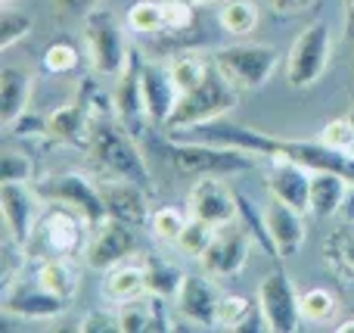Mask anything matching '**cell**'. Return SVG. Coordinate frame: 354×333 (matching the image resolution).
I'll return each mask as SVG.
<instances>
[{
	"label": "cell",
	"instance_id": "4dcf8cb0",
	"mask_svg": "<svg viewBox=\"0 0 354 333\" xmlns=\"http://www.w3.org/2000/svg\"><path fill=\"white\" fill-rule=\"evenodd\" d=\"M124 22L137 35H165V3L162 0H137L128 10Z\"/></svg>",
	"mask_w": 354,
	"mask_h": 333
},
{
	"label": "cell",
	"instance_id": "7bdbcfd3",
	"mask_svg": "<svg viewBox=\"0 0 354 333\" xmlns=\"http://www.w3.org/2000/svg\"><path fill=\"white\" fill-rule=\"evenodd\" d=\"M268 3H270V10L280 12V16H295V12L311 10L317 0H268Z\"/></svg>",
	"mask_w": 354,
	"mask_h": 333
},
{
	"label": "cell",
	"instance_id": "cb8c5ba5",
	"mask_svg": "<svg viewBox=\"0 0 354 333\" xmlns=\"http://www.w3.org/2000/svg\"><path fill=\"white\" fill-rule=\"evenodd\" d=\"M351 184L336 172H311V212L317 218H333L348 206Z\"/></svg>",
	"mask_w": 354,
	"mask_h": 333
},
{
	"label": "cell",
	"instance_id": "f1b7e54d",
	"mask_svg": "<svg viewBox=\"0 0 354 333\" xmlns=\"http://www.w3.org/2000/svg\"><path fill=\"white\" fill-rule=\"evenodd\" d=\"M143 268H147V290L149 293H156V296H162V299H177L187 274H183L174 262L149 255V259L143 262Z\"/></svg>",
	"mask_w": 354,
	"mask_h": 333
},
{
	"label": "cell",
	"instance_id": "7c38bea8",
	"mask_svg": "<svg viewBox=\"0 0 354 333\" xmlns=\"http://www.w3.org/2000/svg\"><path fill=\"white\" fill-rule=\"evenodd\" d=\"M66 303L68 299L44 290L37 280H19V278L3 280L0 309H3L6 315L31 318V321H47V318H59L62 312H66Z\"/></svg>",
	"mask_w": 354,
	"mask_h": 333
},
{
	"label": "cell",
	"instance_id": "d6a6232c",
	"mask_svg": "<svg viewBox=\"0 0 354 333\" xmlns=\"http://www.w3.org/2000/svg\"><path fill=\"white\" fill-rule=\"evenodd\" d=\"M31 25H35V19H31L28 12L3 6V10H0V50L6 53V50H12L19 41H25V37L31 35Z\"/></svg>",
	"mask_w": 354,
	"mask_h": 333
},
{
	"label": "cell",
	"instance_id": "8d00e7d4",
	"mask_svg": "<svg viewBox=\"0 0 354 333\" xmlns=\"http://www.w3.org/2000/svg\"><path fill=\"white\" fill-rule=\"evenodd\" d=\"M78 103L84 106L87 112H91L93 122H100V118H109V116H118V112H115V93L100 91V84H97V81H91V78L81 84Z\"/></svg>",
	"mask_w": 354,
	"mask_h": 333
},
{
	"label": "cell",
	"instance_id": "4fadbf2b",
	"mask_svg": "<svg viewBox=\"0 0 354 333\" xmlns=\"http://www.w3.org/2000/svg\"><path fill=\"white\" fill-rule=\"evenodd\" d=\"M37 190L28 181H0V212H3L6 237L25 249L37 228Z\"/></svg>",
	"mask_w": 354,
	"mask_h": 333
},
{
	"label": "cell",
	"instance_id": "ab89813d",
	"mask_svg": "<svg viewBox=\"0 0 354 333\" xmlns=\"http://www.w3.org/2000/svg\"><path fill=\"white\" fill-rule=\"evenodd\" d=\"M35 178V162L19 150H6L0 156V181H28Z\"/></svg>",
	"mask_w": 354,
	"mask_h": 333
},
{
	"label": "cell",
	"instance_id": "1f68e13d",
	"mask_svg": "<svg viewBox=\"0 0 354 333\" xmlns=\"http://www.w3.org/2000/svg\"><path fill=\"white\" fill-rule=\"evenodd\" d=\"M339 312V299L326 287H311L301 293V318L314 324H330Z\"/></svg>",
	"mask_w": 354,
	"mask_h": 333
},
{
	"label": "cell",
	"instance_id": "c3c4849f",
	"mask_svg": "<svg viewBox=\"0 0 354 333\" xmlns=\"http://www.w3.org/2000/svg\"><path fill=\"white\" fill-rule=\"evenodd\" d=\"M187 3H208V0H187Z\"/></svg>",
	"mask_w": 354,
	"mask_h": 333
},
{
	"label": "cell",
	"instance_id": "277c9868",
	"mask_svg": "<svg viewBox=\"0 0 354 333\" xmlns=\"http://www.w3.org/2000/svg\"><path fill=\"white\" fill-rule=\"evenodd\" d=\"M87 231L91 228L78 212L62 203H53L37 218V228L31 234V240L25 243V253L35 255V259H56V255L72 259V255L84 253Z\"/></svg>",
	"mask_w": 354,
	"mask_h": 333
},
{
	"label": "cell",
	"instance_id": "8992f818",
	"mask_svg": "<svg viewBox=\"0 0 354 333\" xmlns=\"http://www.w3.org/2000/svg\"><path fill=\"white\" fill-rule=\"evenodd\" d=\"M37 197L50 199V203H62L68 209H75L81 218L87 222V228H100V224L109 218V209L103 203V193H100V184L91 181L81 172H59L50 174V178L37 181L35 184Z\"/></svg>",
	"mask_w": 354,
	"mask_h": 333
},
{
	"label": "cell",
	"instance_id": "74e56055",
	"mask_svg": "<svg viewBox=\"0 0 354 333\" xmlns=\"http://www.w3.org/2000/svg\"><path fill=\"white\" fill-rule=\"evenodd\" d=\"M165 3V35H187L196 28V3L187 0H162Z\"/></svg>",
	"mask_w": 354,
	"mask_h": 333
},
{
	"label": "cell",
	"instance_id": "2e32d148",
	"mask_svg": "<svg viewBox=\"0 0 354 333\" xmlns=\"http://www.w3.org/2000/svg\"><path fill=\"white\" fill-rule=\"evenodd\" d=\"M305 212L292 209V206L280 203V199L270 197L268 209H264V228H268L270 246H274V255L280 259H292L301 246H305Z\"/></svg>",
	"mask_w": 354,
	"mask_h": 333
},
{
	"label": "cell",
	"instance_id": "44dd1931",
	"mask_svg": "<svg viewBox=\"0 0 354 333\" xmlns=\"http://www.w3.org/2000/svg\"><path fill=\"white\" fill-rule=\"evenodd\" d=\"M35 72L28 66H3L0 69V125L6 131L28 112Z\"/></svg>",
	"mask_w": 354,
	"mask_h": 333
},
{
	"label": "cell",
	"instance_id": "83f0119b",
	"mask_svg": "<svg viewBox=\"0 0 354 333\" xmlns=\"http://www.w3.org/2000/svg\"><path fill=\"white\" fill-rule=\"evenodd\" d=\"M106 296L112 303H128V299H137L140 293H147V268L134 265V262H122V265L109 268L106 271Z\"/></svg>",
	"mask_w": 354,
	"mask_h": 333
},
{
	"label": "cell",
	"instance_id": "681fc988",
	"mask_svg": "<svg viewBox=\"0 0 354 333\" xmlns=\"http://www.w3.org/2000/svg\"><path fill=\"white\" fill-rule=\"evenodd\" d=\"M348 153H354V143H351V150H348Z\"/></svg>",
	"mask_w": 354,
	"mask_h": 333
},
{
	"label": "cell",
	"instance_id": "603a6c76",
	"mask_svg": "<svg viewBox=\"0 0 354 333\" xmlns=\"http://www.w3.org/2000/svg\"><path fill=\"white\" fill-rule=\"evenodd\" d=\"M91 131H93V116L78 100L66 103V106H56L47 116V137H56V141H62V143L87 147V143H91Z\"/></svg>",
	"mask_w": 354,
	"mask_h": 333
},
{
	"label": "cell",
	"instance_id": "9a60e30c",
	"mask_svg": "<svg viewBox=\"0 0 354 333\" xmlns=\"http://www.w3.org/2000/svg\"><path fill=\"white\" fill-rule=\"evenodd\" d=\"M249 231H239L233 224L221 228L214 234L212 246L202 253V268L212 278H236L245 268V259H249Z\"/></svg>",
	"mask_w": 354,
	"mask_h": 333
},
{
	"label": "cell",
	"instance_id": "d6986e66",
	"mask_svg": "<svg viewBox=\"0 0 354 333\" xmlns=\"http://www.w3.org/2000/svg\"><path fill=\"white\" fill-rule=\"evenodd\" d=\"M264 187L280 203L299 212H311V168L289 159H274V168L264 178Z\"/></svg>",
	"mask_w": 354,
	"mask_h": 333
},
{
	"label": "cell",
	"instance_id": "7a4b0ae2",
	"mask_svg": "<svg viewBox=\"0 0 354 333\" xmlns=\"http://www.w3.org/2000/svg\"><path fill=\"white\" fill-rule=\"evenodd\" d=\"M87 150H91V159L97 162V168L103 172V178H128L153 190L149 165L128 128H118L109 118H100V122H93Z\"/></svg>",
	"mask_w": 354,
	"mask_h": 333
},
{
	"label": "cell",
	"instance_id": "ba28073f",
	"mask_svg": "<svg viewBox=\"0 0 354 333\" xmlns=\"http://www.w3.org/2000/svg\"><path fill=\"white\" fill-rule=\"evenodd\" d=\"M333 53V35L326 22H311L308 28L299 31V37L292 41L286 53V81L299 91L317 84L320 75L330 66Z\"/></svg>",
	"mask_w": 354,
	"mask_h": 333
},
{
	"label": "cell",
	"instance_id": "bcb514c9",
	"mask_svg": "<svg viewBox=\"0 0 354 333\" xmlns=\"http://www.w3.org/2000/svg\"><path fill=\"white\" fill-rule=\"evenodd\" d=\"M348 12H351V22H354V0H348Z\"/></svg>",
	"mask_w": 354,
	"mask_h": 333
},
{
	"label": "cell",
	"instance_id": "e0dca14e",
	"mask_svg": "<svg viewBox=\"0 0 354 333\" xmlns=\"http://www.w3.org/2000/svg\"><path fill=\"white\" fill-rule=\"evenodd\" d=\"M140 81H143V103H147V116L153 128H165L177 106V91L171 69L159 66V62H143L140 66Z\"/></svg>",
	"mask_w": 354,
	"mask_h": 333
},
{
	"label": "cell",
	"instance_id": "f546056e",
	"mask_svg": "<svg viewBox=\"0 0 354 333\" xmlns=\"http://www.w3.org/2000/svg\"><path fill=\"white\" fill-rule=\"evenodd\" d=\"M258 19L261 16H258L255 0H224V6L218 12L221 28L233 37H249L258 28Z\"/></svg>",
	"mask_w": 354,
	"mask_h": 333
},
{
	"label": "cell",
	"instance_id": "ac0fdd59",
	"mask_svg": "<svg viewBox=\"0 0 354 333\" xmlns=\"http://www.w3.org/2000/svg\"><path fill=\"white\" fill-rule=\"evenodd\" d=\"M140 66H143L140 53H137V50H131L128 69L118 75V87H115V112H118V118H122V125H124V128H128L134 137L149 125L147 103H143Z\"/></svg>",
	"mask_w": 354,
	"mask_h": 333
},
{
	"label": "cell",
	"instance_id": "4316f807",
	"mask_svg": "<svg viewBox=\"0 0 354 333\" xmlns=\"http://www.w3.org/2000/svg\"><path fill=\"white\" fill-rule=\"evenodd\" d=\"M35 280L44 290L56 293V296H62V299H72L75 293H78V268L72 265V259H62V255L37 262Z\"/></svg>",
	"mask_w": 354,
	"mask_h": 333
},
{
	"label": "cell",
	"instance_id": "b9f144b4",
	"mask_svg": "<svg viewBox=\"0 0 354 333\" xmlns=\"http://www.w3.org/2000/svg\"><path fill=\"white\" fill-rule=\"evenodd\" d=\"M78 330L81 333H106V330H122L118 327V315H109V312H91L78 321Z\"/></svg>",
	"mask_w": 354,
	"mask_h": 333
},
{
	"label": "cell",
	"instance_id": "60d3db41",
	"mask_svg": "<svg viewBox=\"0 0 354 333\" xmlns=\"http://www.w3.org/2000/svg\"><path fill=\"white\" fill-rule=\"evenodd\" d=\"M320 141L330 143V147H336V150H351V143H354V112H348V116H342V118H336V122L326 125Z\"/></svg>",
	"mask_w": 354,
	"mask_h": 333
},
{
	"label": "cell",
	"instance_id": "484cf974",
	"mask_svg": "<svg viewBox=\"0 0 354 333\" xmlns=\"http://www.w3.org/2000/svg\"><path fill=\"white\" fill-rule=\"evenodd\" d=\"M324 255L342 280H354V218L333 228L324 240Z\"/></svg>",
	"mask_w": 354,
	"mask_h": 333
},
{
	"label": "cell",
	"instance_id": "ee69618b",
	"mask_svg": "<svg viewBox=\"0 0 354 333\" xmlns=\"http://www.w3.org/2000/svg\"><path fill=\"white\" fill-rule=\"evenodd\" d=\"M100 0H56V6H59L62 12H91L97 10Z\"/></svg>",
	"mask_w": 354,
	"mask_h": 333
},
{
	"label": "cell",
	"instance_id": "f6af8a7d",
	"mask_svg": "<svg viewBox=\"0 0 354 333\" xmlns=\"http://www.w3.org/2000/svg\"><path fill=\"white\" fill-rule=\"evenodd\" d=\"M336 333H354V318H345V321H339Z\"/></svg>",
	"mask_w": 354,
	"mask_h": 333
},
{
	"label": "cell",
	"instance_id": "ffe728a7",
	"mask_svg": "<svg viewBox=\"0 0 354 333\" xmlns=\"http://www.w3.org/2000/svg\"><path fill=\"white\" fill-rule=\"evenodd\" d=\"M221 296H224V293H221L208 278L187 274L174 303H177V312H180L189 324H199V327H218Z\"/></svg>",
	"mask_w": 354,
	"mask_h": 333
},
{
	"label": "cell",
	"instance_id": "9c48e42d",
	"mask_svg": "<svg viewBox=\"0 0 354 333\" xmlns=\"http://www.w3.org/2000/svg\"><path fill=\"white\" fill-rule=\"evenodd\" d=\"M258 305H261L264 321L274 333L299 330L301 296L295 293L292 280H289V274L283 268H274L270 274H264V280L258 284Z\"/></svg>",
	"mask_w": 354,
	"mask_h": 333
},
{
	"label": "cell",
	"instance_id": "52a82bcc",
	"mask_svg": "<svg viewBox=\"0 0 354 333\" xmlns=\"http://www.w3.org/2000/svg\"><path fill=\"white\" fill-rule=\"evenodd\" d=\"M84 41L87 53H91L93 72L106 75V78H118L128 69L131 60V44L124 41L122 25L115 22L109 10H91L84 19Z\"/></svg>",
	"mask_w": 354,
	"mask_h": 333
},
{
	"label": "cell",
	"instance_id": "5bb4252c",
	"mask_svg": "<svg viewBox=\"0 0 354 333\" xmlns=\"http://www.w3.org/2000/svg\"><path fill=\"white\" fill-rule=\"evenodd\" d=\"M100 193H103V203L109 209L112 218L118 222H128L134 228H143L149 224V193L143 184L137 181H128V178H100Z\"/></svg>",
	"mask_w": 354,
	"mask_h": 333
},
{
	"label": "cell",
	"instance_id": "836d02e7",
	"mask_svg": "<svg viewBox=\"0 0 354 333\" xmlns=\"http://www.w3.org/2000/svg\"><path fill=\"white\" fill-rule=\"evenodd\" d=\"M218 231H221V228H214V224L199 222V218L189 215V222H187V228H183V234L177 237V249H180L183 255H199V259H202V253L212 246V240H214V234H218Z\"/></svg>",
	"mask_w": 354,
	"mask_h": 333
},
{
	"label": "cell",
	"instance_id": "7dc6e473",
	"mask_svg": "<svg viewBox=\"0 0 354 333\" xmlns=\"http://www.w3.org/2000/svg\"><path fill=\"white\" fill-rule=\"evenodd\" d=\"M12 3H16V0H0V6H12Z\"/></svg>",
	"mask_w": 354,
	"mask_h": 333
},
{
	"label": "cell",
	"instance_id": "d4e9b609",
	"mask_svg": "<svg viewBox=\"0 0 354 333\" xmlns=\"http://www.w3.org/2000/svg\"><path fill=\"white\" fill-rule=\"evenodd\" d=\"M218 327H224V330H270L261 315L258 299L252 303V299H245V296H221Z\"/></svg>",
	"mask_w": 354,
	"mask_h": 333
},
{
	"label": "cell",
	"instance_id": "e575fe53",
	"mask_svg": "<svg viewBox=\"0 0 354 333\" xmlns=\"http://www.w3.org/2000/svg\"><path fill=\"white\" fill-rule=\"evenodd\" d=\"M187 222L189 218L183 215L180 209H174V206H159V209H153V215H149V231H153L162 243H177V237L183 234Z\"/></svg>",
	"mask_w": 354,
	"mask_h": 333
},
{
	"label": "cell",
	"instance_id": "3957f363",
	"mask_svg": "<svg viewBox=\"0 0 354 333\" xmlns=\"http://www.w3.org/2000/svg\"><path fill=\"white\" fill-rule=\"evenodd\" d=\"M236 93L239 91L218 72V66H214L212 56H208V69H205V75H202V81L177 97V106H174L171 118H168L165 131L180 134V131H189L202 122L224 118L227 112L236 106Z\"/></svg>",
	"mask_w": 354,
	"mask_h": 333
},
{
	"label": "cell",
	"instance_id": "5b68a950",
	"mask_svg": "<svg viewBox=\"0 0 354 333\" xmlns=\"http://www.w3.org/2000/svg\"><path fill=\"white\" fill-rule=\"evenodd\" d=\"M212 62L218 72L230 81L236 91H258L270 81L277 69V50L270 44H255V41H233L227 47L214 50Z\"/></svg>",
	"mask_w": 354,
	"mask_h": 333
},
{
	"label": "cell",
	"instance_id": "7402d4cb",
	"mask_svg": "<svg viewBox=\"0 0 354 333\" xmlns=\"http://www.w3.org/2000/svg\"><path fill=\"white\" fill-rule=\"evenodd\" d=\"M118 327L122 333H147V330H174L168 318L165 299L156 293H140L137 299H128L118 309Z\"/></svg>",
	"mask_w": 354,
	"mask_h": 333
},
{
	"label": "cell",
	"instance_id": "f35d334b",
	"mask_svg": "<svg viewBox=\"0 0 354 333\" xmlns=\"http://www.w3.org/2000/svg\"><path fill=\"white\" fill-rule=\"evenodd\" d=\"M168 69H171L177 91L187 93L189 87H196L202 81V75H205V69H208V60H199V56H177Z\"/></svg>",
	"mask_w": 354,
	"mask_h": 333
},
{
	"label": "cell",
	"instance_id": "6da1fadb",
	"mask_svg": "<svg viewBox=\"0 0 354 333\" xmlns=\"http://www.w3.org/2000/svg\"><path fill=\"white\" fill-rule=\"evenodd\" d=\"M162 156L174 165L177 174L183 178H208V174H218V178H233V174H243L255 165V156L245 153L236 147H221V143H208V141H165L159 143Z\"/></svg>",
	"mask_w": 354,
	"mask_h": 333
},
{
	"label": "cell",
	"instance_id": "30bf717a",
	"mask_svg": "<svg viewBox=\"0 0 354 333\" xmlns=\"http://www.w3.org/2000/svg\"><path fill=\"white\" fill-rule=\"evenodd\" d=\"M187 212L214 228H227L236 222L243 209H239V197L230 190V184L218 174H208V178H196V184L189 187Z\"/></svg>",
	"mask_w": 354,
	"mask_h": 333
},
{
	"label": "cell",
	"instance_id": "d590c367",
	"mask_svg": "<svg viewBox=\"0 0 354 333\" xmlns=\"http://www.w3.org/2000/svg\"><path fill=\"white\" fill-rule=\"evenodd\" d=\"M78 62H81V53H78L75 44L56 41V44H50V47L44 50L41 66H44V72H50V75H68V72L78 69Z\"/></svg>",
	"mask_w": 354,
	"mask_h": 333
},
{
	"label": "cell",
	"instance_id": "8fae6325",
	"mask_svg": "<svg viewBox=\"0 0 354 333\" xmlns=\"http://www.w3.org/2000/svg\"><path fill=\"white\" fill-rule=\"evenodd\" d=\"M137 249V237H134V224L118 222V218H106L100 228L91 231L84 246V262L93 271H109V268L122 265L134 255Z\"/></svg>",
	"mask_w": 354,
	"mask_h": 333
}]
</instances>
